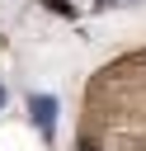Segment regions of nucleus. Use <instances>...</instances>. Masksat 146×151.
<instances>
[{
    "instance_id": "1",
    "label": "nucleus",
    "mask_w": 146,
    "mask_h": 151,
    "mask_svg": "<svg viewBox=\"0 0 146 151\" xmlns=\"http://www.w3.org/2000/svg\"><path fill=\"white\" fill-rule=\"evenodd\" d=\"M28 109H33L38 132H42V137H52V132H57V99H52V94H33V99H28Z\"/></svg>"
},
{
    "instance_id": "2",
    "label": "nucleus",
    "mask_w": 146,
    "mask_h": 151,
    "mask_svg": "<svg viewBox=\"0 0 146 151\" xmlns=\"http://www.w3.org/2000/svg\"><path fill=\"white\" fill-rule=\"evenodd\" d=\"M47 9H57V14H71V5H66V0H47Z\"/></svg>"
},
{
    "instance_id": "3",
    "label": "nucleus",
    "mask_w": 146,
    "mask_h": 151,
    "mask_svg": "<svg viewBox=\"0 0 146 151\" xmlns=\"http://www.w3.org/2000/svg\"><path fill=\"white\" fill-rule=\"evenodd\" d=\"M80 151H99V146H94V142H80Z\"/></svg>"
},
{
    "instance_id": "4",
    "label": "nucleus",
    "mask_w": 146,
    "mask_h": 151,
    "mask_svg": "<svg viewBox=\"0 0 146 151\" xmlns=\"http://www.w3.org/2000/svg\"><path fill=\"white\" fill-rule=\"evenodd\" d=\"M0 104H5V90H0Z\"/></svg>"
}]
</instances>
